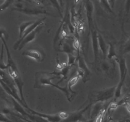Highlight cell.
I'll list each match as a JSON object with an SVG mask.
<instances>
[{"instance_id": "cell-27", "label": "cell", "mask_w": 130, "mask_h": 122, "mask_svg": "<svg viewBox=\"0 0 130 122\" xmlns=\"http://www.w3.org/2000/svg\"><path fill=\"white\" fill-rule=\"evenodd\" d=\"M0 122H14L6 116V114L3 112H0Z\"/></svg>"}, {"instance_id": "cell-26", "label": "cell", "mask_w": 130, "mask_h": 122, "mask_svg": "<svg viewBox=\"0 0 130 122\" xmlns=\"http://www.w3.org/2000/svg\"><path fill=\"white\" fill-rule=\"evenodd\" d=\"M8 33H7L6 29H5V28L2 27H0V39L4 38V39L7 40V39H8Z\"/></svg>"}, {"instance_id": "cell-35", "label": "cell", "mask_w": 130, "mask_h": 122, "mask_svg": "<svg viewBox=\"0 0 130 122\" xmlns=\"http://www.w3.org/2000/svg\"><path fill=\"white\" fill-rule=\"evenodd\" d=\"M123 1H124V3H125V1H126V0H123Z\"/></svg>"}, {"instance_id": "cell-18", "label": "cell", "mask_w": 130, "mask_h": 122, "mask_svg": "<svg viewBox=\"0 0 130 122\" xmlns=\"http://www.w3.org/2000/svg\"><path fill=\"white\" fill-rule=\"evenodd\" d=\"M71 67H72V66L67 65V66H66V67H63V69H62L60 72H57L58 75L59 76H60V77H62V79H61L60 81L58 83H57V84H58H58H59L60 82H62L63 80H66V79L67 78V77H68V74L69 73V71L71 69Z\"/></svg>"}, {"instance_id": "cell-16", "label": "cell", "mask_w": 130, "mask_h": 122, "mask_svg": "<svg viewBox=\"0 0 130 122\" xmlns=\"http://www.w3.org/2000/svg\"><path fill=\"white\" fill-rule=\"evenodd\" d=\"M118 57V56L117 55L116 52L115 46H114V44L113 43H109L107 55V58L109 60L116 61Z\"/></svg>"}, {"instance_id": "cell-30", "label": "cell", "mask_w": 130, "mask_h": 122, "mask_svg": "<svg viewBox=\"0 0 130 122\" xmlns=\"http://www.w3.org/2000/svg\"><path fill=\"white\" fill-rule=\"evenodd\" d=\"M81 122H95V119H90V120L83 121H81Z\"/></svg>"}, {"instance_id": "cell-31", "label": "cell", "mask_w": 130, "mask_h": 122, "mask_svg": "<svg viewBox=\"0 0 130 122\" xmlns=\"http://www.w3.org/2000/svg\"><path fill=\"white\" fill-rule=\"evenodd\" d=\"M60 2V3L61 6H62V7L63 6V0H58Z\"/></svg>"}, {"instance_id": "cell-6", "label": "cell", "mask_w": 130, "mask_h": 122, "mask_svg": "<svg viewBox=\"0 0 130 122\" xmlns=\"http://www.w3.org/2000/svg\"><path fill=\"white\" fill-rule=\"evenodd\" d=\"M92 104H90L84 107L81 109L73 112V113H69V116L66 119H63V122H81L84 121L83 114L91 106Z\"/></svg>"}, {"instance_id": "cell-17", "label": "cell", "mask_w": 130, "mask_h": 122, "mask_svg": "<svg viewBox=\"0 0 130 122\" xmlns=\"http://www.w3.org/2000/svg\"><path fill=\"white\" fill-rule=\"evenodd\" d=\"M34 21H25L23 22L22 23L20 24L19 25V38L18 40H20L22 38L23 35H24V33L26 30V29L31 25L32 24H33Z\"/></svg>"}, {"instance_id": "cell-1", "label": "cell", "mask_w": 130, "mask_h": 122, "mask_svg": "<svg viewBox=\"0 0 130 122\" xmlns=\"http://www.w3.org/2000/svg\"><path fill=\"white\" fill-rule=\"evenodd\" d=\"M116 86L102 90L92 91L89 95L90 104H93L97 102H104L107 101L115 95Z\"/></svg>"}, {"instance_id": "cell-2", "label": "cell", "mask_w": 130, "mask_h": 122, "mask_svg": "<svg viewBox=\"0 0 130 122\" xmlns=\"http://www.w3.org/2000/svg\"><path fill=\"white\" fill-rule=\"evenodd\" d=\"M56 78H60L57 72H48V71H38L35 74V83L34 87L39 88L43 86H50L52 80Z\"/></svg>"}, {"instance_id": "cell-4", "label": "cell", "mask_w": 130, "mask_h": 122, "mask_svg": "<svg viewBox=\"0 0 130 122\" xmlns=\"http://www.w3.org/2000/svg\"><path fill=\"white\" fill-rule=\"evenodd\" d=\"M77 64H78V70H77V75L82 78L83 83L87 82L91 79V71L87 67V65L85 63V60L81 55H79L77 58Z\"/></svg>"}, {"instance_id": "cell-22", "label": "cell", "mask_w": 130, "mask_h": 122, "mask_svg": "<svg viewBox=\"0 0 130 122\" xmlns=\"http://www.w3.org/2000/svg\"><path fill=\"white\" fill-rule=\"evenodd\" d=\"M28 118L30 119V121L33 122H49L48 120H46L44 118H42V117L39 116L36 114H32L30 113V115L29 116Z\"/></svg>"}, {"instance_id": "cell-25", "label": "cell", "mask_w": 130, "mask_h": 122, "mask_svg": "<svg viewBox=\"0 0 130 122\" xmlns=\"http://www.w3.org/2000/svg\"><path fill=\"white\" fill-rule=\"evenodd\" d=\"M128 53H130V37L126 41L125 44L123 45V48L122 49V55Z\"/></svg>"}, {"instance_id": "cell-10", "label": "cell", "mask_w": 130, "mask_h": 122, "mask_svg": "<svg viewBox=\"0 0 130 122\" xmlns=\"http://www.w3.org/2000/svg\"><path fill=\"white\" fill-rule=\"evenodd\" d=\"M85 8H86V17L88 19V22L89 30H90L94 28L93 25V14L94 11V5L91 0H86L85 2Z\"/></svg>"}, {"instance_id": "cell-11", "label": "cell", "mask_w": 130, "mask_h": 122, "mask_svg": "<svg viewBox=\"0 0 130 122\" xmlns=\"http://www.w3.org/2000/svg\"><path fill=\"white\" fill-rule=\"evenodd\" d=\"M27 109L29 110V113H30L32 114H36L39 116L42 117V118H44L46 120H48L49 122H60L62 121V118L60 116L59 113H57V114H44V113H39L36 111L33 110V109H30V108H28Z\"/></svg>"}, {"instance_id": "cell-20", "label": "cell", "mask_w": 130, "mask_h": 122, "mask_svg": "<svg viewBox=\"0 0 130 122\" xmlns=\"http://www.w3.org/2000/svg\"><path fill=\"white\" fill-rule=\"evenodd\" d=\"M100 3L106 11H107L109 13H114L113 9L112 8L111 6H110L109 0H100Z\"/></svg>"}, {"instance_id": "cell-34", "label": "cell", "mask_w": 130, "mask_h": 122, "mask_svg": "<svg viewBox=\"0 0 130 122\" xmlns=\"http://www.w3.org/2000/svg\"><path fill=\"white\" fill-rule=\"evenodd\" d=\"M79 0H76V3H78Z\"/></svg>"}, {"instance_id": "cell-9", "label": "cell", "mask_w": 130, "mask_h": 122, "mask_svg": "<svg viewBox=\"0 0 130 122\" xmlns=\"http://www.w3.org/2000/svg\"><path fill=\"white\" fill-rule=\"evenodd\" d=\"M22 55L32 58L38 62H43L45 58V53H44V52L38 50H27L24 51Z\"/></svg>"}, {"instance_id": "cell-29", "label": "cell", "mask_w": 130, "mask_h": 122, "mask_svg": "<svg viewBox=\"0 0 130 122\" xmlns=\"http://www.w3.org/2000/svg\"><path fill=\"white\" fill-rule=\"evenodd\" d=\"M109 2H110V6H111L112 8L113 9L114 8V5H115L116 0H109Z\"/></svg>"}, {"instance_id": "cell-36", "label": "cell", "mask_w": 130, "mask_h": 122, "mask_svg": "<svg viewBox=\"0 0 130 122\" xmlns=\"http://www.w3.org/2000/svg\"><path fill=\"white\" fill-rule=\"evenodd\" d=\"M129 22H130V21H129Z\"/></svg>"}, {"instance_id": "cell-21", "label": "cell", "mask_w": 130, "mask_h": 122, "mask_svg": "<svg viewBox=\"0 0 130 122\" xmlns=\"http://www.w3.org/2000/svg\"><path fill=\"white\" fill-rule=\"evenodd\" d=\"M49 1H50L52 6H53V7L57 10V11L59 13L60 15L62 17L63 16V15H62V6H61L60 3L59 1H58V0H49Z\"/></svg>"}, {"instance_id": "cell-15", "label": "cell", "mask_w": 130, "mask_h": 122, "mask_svg": "<svg viewBox=\"0 0 130 122\" xmlns=\"http://www.w3.org/2000/svg\"><path fill=\"white\" fill-rule=\"evenodd\" d=\"M98 39H99V49L101 50L102 54L104 57V59H106L109 46L107 45L105 40L100 33H99V34H98Z\"/></svg>"}, {"instance_id": "cell-19", "label": "cell", "mask_w": 130, "mask_h": 122, "mask_svg": "<svg viewBox=\"0 0 130 122\" xmlns=\"http://www.w3.org/2000/svg\"><path fill=\"white\" fill-rule=\"evenodd\" d=\"M4 50H5V46L3 43L1 44V53H0V69L3 70V71H6L7 70V64L5 63L4 61Z\"/></svg>"}, {"instance_id": "cell-33", "label": "cell", "mask_w": 130, "mask_h": 122, "mask_svg": "<svg viewBox=\"0 0 130 122\" xmlns=\"http://www.w3.org/2000/svg\"><path fill=\"white\" fill-rule=\"evenodd\" d=\"M126 122H130V119H125Z\"/></svg>"}, {"instance_id": "cell-28", "label": "cell", "mask_w": 130, "mask_h": 122, "mask_svg": "<svg viewBox=\"0 0 130 122\" xmlns=\"http://www.w3.org/2000/svg\"><path fill=\"white\" fill-rule=\"evenodd\" d=\"M130 13V0H126L125 1V13L128 15Z\"/></svg>"}, {"instance_id": "cell-13", "label": "cell", "mask_w": 130, "mask_h": 122, "mask_svg": "<svg viewBox=\"0 0 130 122\" xmlns=\"http://www.w3.org/2000/svg\"><path fill=\"white\" fill-rule=\"evenodd\" d=\"M99 70L102 72H105L108 76H112L114 72V69L115 66H112V64L109 62L106 59H104L103 60L100 61L99 64Z\"/></svg>"}, {"instance_id": "cell-5", "label": "cell", "mask_w": 130, "mask_h": 122, "mask_svg": "<svg viewBox=\"0 0 130 122\" xmlns=\"http://www.w3.org/2000/svg\"><path fill=\"white\" fill-rule=\"evenodd\" d=\"M13 11H16L18 12L22 13L25 15H46L53 16L51 13L47 11V10H43L39 8H26L23 6H19L16 5V6L12 8Z\"/></svg>"}, {"instance_id": "cell-14", "label": "cell", "mask_w": 130, "mask_h": 122, "mask_svg": "<svg viewBox=\"0 0 130 122\" xmlns=\"http://www.w3.org/2000/svg\"><path fill=\"white\" fill-rule=\"evenodd\" d=\"M50 86L56 88H57L58 90L62 92L66 95V97H67V100L69 102H72V100H73L74 97L76 96V94H77L76 92L73 91V90H70L68 88L67 85H66V86H59L58 84H55L53 83H52Z\"/></svg>"}, {"instance_id": "cell-32", "label": "cell", "mask_w": 130, "mask_h": 122, "mask_svg": "<svg viewBox=\"0 0 130 122\" xmlns=\"http://www.w3.org/2000/svg\"><path fill=\"white\" fill-rule=\"evenodd\" d=\"M112 122H126L125 119L124 120H120V121H112Z\"/></svg>"}, {"instance_id": "cell-12", "label": "cell", "mask_w": 130, "mask_h": 122, "mask_svg": "<svg viewBox=\"0 0 130 122\" xmlns=\"http://www.w3.org/2000/svg\"><path fill=\"white\" fill-rule=\"evenodd\" d=\"M43 26V25H39V26L35 30H33L32 33H30V34H28L26 37H25V38L21 41V42H20V44H19V48H18V50H22L24 47H25V45H26L28 43H30V42H32V41H34V39H35L38 33H39V32H40V30L42 29Z\"/></svg>"}, {"instance_id": "cell-8", "label": "cell", "mask_w": 130, "mask_h": 122, "mask_svg": "<svg viewBox=\"0 0 130 122\" xmlns=\"http://www.w3.org/2000/svg\"><path fill=\"white\" fill-rule=\"evenodd\" d=\"M44 20H45V18H42V19H38V20H36V21H34V22H33V24H32L31 25H30V26L29 27L27 28V29H26V30L25 31V33H24V35H23L22 38H21V39H20V40H18L15 43V44H14L13 46V48L15 50H18V48H19V44H20V42H21V41L23 39H24L25 37H26L28 35V34H30V33H32V32L33 31V30H35L38 27H39V25H44Z\"/></svg>"}, {"instance_id": "cell-3", "label": "cell", "mask_w": 130, "mask_h": 122, "mask_svg": "<svg viewBox=\"0 0 130 122\" xmlns=\"http://www.w3.org/2000/svg\"><path fill=\"white\" fill-rule=\"evenodd\" d=\"M116 62L119 64V81L118 83V85L116 88L115 95L114 97L115 99H118L121 95V91L123 86L124 84L126 78L127 74H128V67H127L126 61L125 58L123 57V55H121L118 57L116 60Z\"/></svg>"}, {"instance_id": "cell-23", "label": "cell", "mask_w": 130, "mask_h": 122, "mask_svg": "<svg viewBox=\"0 0 130 122\" xmlns=\"http://www.w3.org/2000/svg\"><path fill=\"white\" fill-rule=\"evenodd\" d=\"M14 1L15 0H5V1L0 5V13L5 11L10 5H12Z\"/></svg>"}, {"instance_id": "cell-24", "label": "cell", "mask_w": 130, "mask_h": 122, "mask_svg": "<svg viewBox=\"0 0 130 122\" xmlns=\"http://www.w3.org/2000/svg\"><path fill=\"white\" fill-rule=\"evenodd\" d=\"M67 57H68V61H67V65L68 66H72V65L75 63L77 60V57L75 56L74 53H67Z\"/></svg>"}, {"instance_id": "cell-7", "label": "cell", "mask_w": 130, "mask_h": 122, "mask_svg": "<svg viewBox=\"0 0 130 122\" xmlns=\"http://www.w3.org/2000/svg\"><path fill=\"white\" fill-rule=\"evenodd\" d=\"M90 33L91 34V40H92V47L94 55V63L95 66H97L98 62L99 59V54H100V51H99V39H98V34L99 33L97 32L96 29L95 27L93 28Z\"/></svg>"}]
</instances>
